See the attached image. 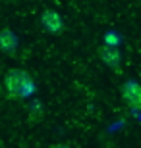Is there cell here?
Returning a JSON list of instances; mask_svg holds the SVG:
<instances>
[{
    "label": "cell",
    "mask_w": 141,
    "mask_h": 148,
    "mask_svg": "<svg viewBox=\"0 0 141 148\" xmlns=\"http://www.w3.org/2000/svg\"><path fill=\"white\" fill-rule=\"evenodd\" d=\"M4 87H6L8 96L14 98V100L29 98V96H33L35 90H37L33 77L29 75L25 69H17V67L8 69V73H6V77H4Z\"/></svg>",
    "instance_id": "obj_1"
},
{
    "label": "cell",
    "mask_w": 141,
    "mask_h": 148,
    "mask_svg": "<svg viewBox=\"0 0 141 148\" xmlns=\"http://www.w3.org/2000/svg\"><path fill=\"white\" fill-rule=\"evenodd\" d=\"M41 27L50 35H60L64 31V19L58 12L54 10H44L41 14Z\"/></svg>",
    "instance_id": "obj_2"
},
{
    "label": "cell",
    "mask_w": 141,
    "mask_h": 148,
    "mask_svg": "<svg viewBox=\"0 0 141 148\" xmlns=\"http://www.w3.org/2000/svg\"><path fill=\"white\" fill-rule=\"evenodd\" d=\"M122 96L131 108L141 110V83H137L135 79H128V81L122 85Z\"/></svg>",
    "instance_id": "obj_3"
},
{
    "label": "cell",
    "mask_w": 141,
    "mask_h": 148,
    "mask_svg": "<svg viewBox=\"0 0 141 148\" xmlns=\"http://www.w3.org/2000/svg\"><path fill=\"white\" fill-rule=\"evenodd\" d=\"M99 58L103 60L104 66L112 67V69L120 67V64H122V52H120L116 46H112V44L101 46V48H99Z\"/></svg>",
    "instance_id": "obj_4"
},
{
    "label": "cell",
    "mask_w": 141,
    "mask_h": 148,
    "mask_svg": "<svg viewBox=\"0 0 141 148\" xmlns=\"http://www.w3.org/2000/svg\"><path fill=\"white\" fill-rule=\"evenodd\" d=\"M17 46H19V38L12 29H2L0 31V50L4 54H16Z\"/></svg>",
    "instance_id": "obj_5"
},
{
    "label": "cell",
    "mask_w": 141,
    "mask_h": 148,
    "mask_svg": "<svg viewBox=\"0 0 141 148\" xmlns=\"http://www.w3.org/2000/svg\"><path fill=\"white\" fill-rule=\"evenodd\" d=\"M104 40H106V44H112V46L118 44V37H116L114 33H106L104 35Z\"/></svg>",
    "instance_id": "obj_6"
}]
</instances>
